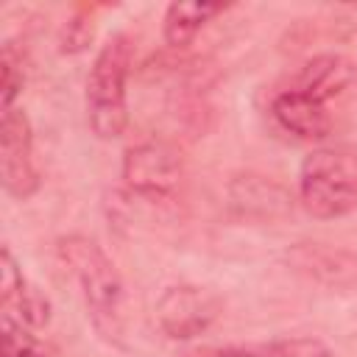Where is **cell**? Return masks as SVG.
I'll use <instances>...</instances> for the list:
<instances>
[{"instance_id": "5", "label": "cell", "mask_w": 357, "mask_h": 357, "mask_svg": "<svg viewBox=\"0 0 357 357\" xmlns=\"http://www.w3.org/2000/svg\"><path fill=\"white\" fill-rule=\"evenodd\" d=\"M0 178L11 198L28 201L39 184V167L33 159V131L22 109H8L0 117Z\"/></svg>"}, {"instance_id": "16", "label": "cell", "mask_w": 357, "mask_h": 357, "mask_svg": "<svg viewBox=\"0 0 357 357\" xmlns=\"http://www.w3.org/2000/svg\"><path fill=\"white\" fill-rule=\"evenodd\" d=\"M176 357H257V346H190Z\"/></svg>"}, {"instance_id": "9", "label": "cell", "mask_w": 357, "mask_h": 357, "mask_svg": "<svg viewBox=\"0 0 357 357\" xmlns=\"http://www.w3.org/2000/svg\"><path fill=\"white\" fill-rule=\"evenodd\" d=\"M0 301L3 315H11L14 321L36 329L50 321V301L42 290L28 284L25 273L20 271L14 254L8 248L0 251Z\"/></svg>"}, {"instance_id": "6", "label": "cell", "mask_w": 357, "mask_h": 357, "mask_svg": "<svg viewBox=\"0 0 357 357\" xmlns=\"http://www.w3.org/2000/svg\"><path fill=\"white\" fill-rule=\"evenodd\" d=\"M223 312L220 298L195 284H173L156 301V324L173 340H190L206 332Z\"/></svg>"}, {"instance_id": "2", "label": "cell", "mask_w": 357, "mask_h": 357, "mask_svg": "<svg viewBox=\"0 0 357 357\" xmlns=\"http://www.w3.org/2000/svg\"><path fill=\"white\" fill-rule=\"evenodd\" d=\"M298 201L318 220L351 215L357 209V145L312 148L301 162Z\"/></svg>"}, {"instance_id": "11", "label": "cell", "mask_w": 357, "mask_h": 357, "mask_svg": "<svg viewBox=\"0 0 357 357\" xmlns=\"http://www.w3.org/2000/svg\"><path fill=\"white\" fill-rule=\"evenodd\" d=\"M271 112L276 117V123L296 134L298 139H324L332 131V117L326 112V103L298 92V89H284L273 98Z\"/></svg>"}, {"instance_id": "3", "label": "cell", "mask_w": 357, "mask_h": 357, "mask_svg": "<svg viewBox=\"0 0 357 357\" xmlns=\"http://www.w3.org/2000/svg\"><path fill=\"white\" fill-rule=\"evenodd\" d=\"M134 47L126 33H112L86 75V120L98 139H117L128 128V73Z\"/></svg>"}, {"instance_id": "13", "label": "cell", "mask_w": 357, "mask_h": 357, "mask_svg": "<svg viewBox=\"0 0 357 357\" xmlns=\"http://www.w3.org/2000/svg\"><path fill=\"white\" fill-rule=\"evenodd\" d=\"M22 84H25L22 53L11 42H6L3 53H0V103H3V112L14 109V100L22 92Z\"/></svg>"}, {"instance_id": "10", "label": "cell", "mask_w": 357, "mask_h": 357, "mask_svg": "<svg viewBox=\"0 0 357 357\" xmlns=\"http://www.w3.org/2000/svg\"><path fill=\"white\" fill-rule=\"evenodd\" d=\"M357 81V64L343 53H318L312 56L296 75L298 92L326 103L337 95H343Z\"/></svg>"}, {"instance_id": "12", "label": "cell", "mask_w": 357, "mask_h": 357, "mask_svg": "<svg viewBox=\"0 0 357 357\" xmlns=\"http://www.w3.org/2000/svg\"><path fill=\"white\" fill-rule=\"evenodd\" d=\"M226 8H229L226 3H206V0H181V3L176 0V3H170L167 11H165V22H162L165 42L176 50L192 45L198 31Z\"/></svg>"}, {"instance_id": "14", "label": "cell", "mask_w": 357, "mask_h": 357, "mask_svg": "<svg viewBox=\"0 0 357 357\" xmlns=\"http://www.w3.org/2000/svg\"><path fill=\"white\" fill-rule=\"evenodd\" d=\"M257 357H332V351L318 337H284L257 346Z\"/></svg>"}, {"instance_id": "7", "label": "cell", "mask_w": 357, "mask_h": 357, "mask_svg": "<svg viewBox=\"0 0 357 357\" xmlns=\"http://www.w3.org/2000/svg\"><path fill=\"white\" fill-rule=\"evenodd\" d=\"M226 204L237 220L259 223V226L282 223L296 209L290 190L282 187L279 181H273L271 176H259V173L234 176L226 187Z\"/></svg>"}, {"instance_id": "8", "label": "cell", "mask_w": 357, "mask_h": 357, "mask_svg": "<svg viewBox=\"0 0 357 357\" xmlns=\"http://www.w3.org/2000/svg\"><path fill=\"white\" fill-rule=\"evenodd\" d=\"M287 262L301 276L332 290H351L357 284V254L340 245L298 243L287 251Z\"/></svg>"}, {"instance_id": "4", "label": "cell", "mask_w": 357, "mask_h": 357, "mask_svg": "<svg viewBox=\"0 0 357 357\" xmlns=\"http://www.w3.org/2000/svg\"><path fill=\"white\" fill-rule=\"evenodd\" d=\"M123 181L142 198H170L184 181V156L167 139H145L123 153Z\"/></svg>"}, {"instance_id": "1", "label": "cell", "mask_w": 357, "mask_h": 357, "mask_svg": "<svg viewBox=\"0 0 357 357\" xmlns=\"http://www.w3.org/2000/svg\"><path fill=\"white\" fill-rule=\"evenodd\" d=\"M59 254L81 287L95 332L112 346H126V287L117 265L95 240L84 234L61 237Z\"/></svg>"}, {"instance_id": "15", "label": "cell", "mask_w": 357, "mask_h": 357, "mask_svg": "<svg viewBox=\"0 0 357 357\" xmlns=\"http://www.w3.org/2000/svg\"><path fill=\"white\" fill-rule=\"evenodd\" d=\"M95 36V22L86 11H78L75 17H70L59 33V50L67 53V56H75V53H84L89 47Z\"/></svg>"}]
</instances>
